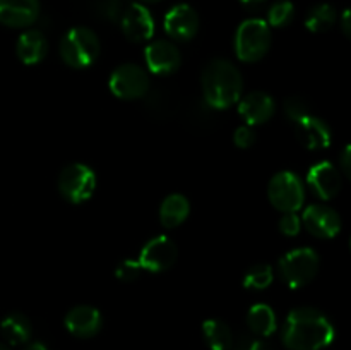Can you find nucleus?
<instances>
[{"mask_svg": "<svg viewBox=\"0 0 351 350\" xmlns=\"http://www.w3.org/2000/svg\"><path fill=\"white\" fill-rule=\"evenodd\" d=\"M143 268H141L139 261H134V259H123L122 263L117 266L115 270V277L122 281H132L136 280L137 277L141 275Z\"/></svg>", "mask_w": 351, "mask_h": 350, "instance_id": "28", "label": "nucleus"}, {"mask_svg": "<svg viewBox=\"0 0 351 350\" xmlns=\"http://www.w3.org/2000/svg\"><path fill=\"white\" fill-rule=\"evenodd\" d=\"M295 134H297L298 143L307 150H324V148H329L332 141L331 127L328 126V122L312 113L298 120Z\"/></svg>", "mask_w": 351, "mask_h": 350, "instance_id": "15", "label": "nucleus"}, {"mask_svg": "<svg viewBox=\"0 0 351 350\" xmlns=\"http://www.w3.org/2000/svg\"><path fill=\"white\" fill-rule=\"evenodd\" d=\"M40 0H0V24L27 27L38 19Z\"/></svg>", "mask_w": 351, "mask_h": 350, "instance_id": "17", "label": "nucleus"}, {"mask_svg": "<svg viewBox=\"0 0 351 350\" xmlns=\"http://www.w3.org/2000/svg\"><path fill=\"white\" fill-rule=\"evenodd\" d=\"M233 141H235L237 146L242 148V150H247V148L252 146V144L256 143V132H254L252 126L239 127V129L235 130V134H233Z\"/></svg>", "mask_w": 351, "mask_h": 350, "instance_id": "30", "label": "nucleus"}, {"mask_svg": "<svg viewBox=\"0 0 351 350\" xmlns=\"http://www.w3.org/2000/svg\"><path fill=\"white\" fill-rule=\"evenodd\" d=\"M147 69L153 74L167 75L173 74L182 64V55L177 45L168 40H156L149 43L144 51Z\"/></svg>", "mask_w": 351, "mask_h": 350, "instance_id": "12", "label": "nucleus"}, {"mask_svg": "<svg viewBox=\"0 0 351 350\" xmlns=\"http://www.w3.org/2000/svg\"><path fill=\"white\" fill-rule=\"evenodd\" d=\"M191 202L184 194H170L160 206V222L165 229H175L187 220Z\"/></svg>", "mask_w": 351, "mask_h": 350, "instance_id": "21", "label": "nucleus"}, {"mask_svg": "<svg viewBox=\"0 0 351 350\" xmlns=\"http://www.w3.org/2000/svg\"><path fill=\"white\" fill-rule=\"evenodd\" d=\"M110 91L120 100H137L146 96L149 75L141 65L122 64L110 75Z\"/></svg>", "mask_w": 351, "mask_h": 350, "instance_id": "8", "label": "nucleus"}, {"mask_svg": "<svg viewBox=\"0 0 351 350\" xmlns=\"http://www.w3.org/2000/svg\"><path fill=\"white\" fill-rule=\"evenodd\" d=\"M295 16V7L290 0H278L273 5L269 7V12H267V24L274 27L287 26L288 23H291Z\"/></svg>", "mask_w": 351, "mask_h": 350, "instance_id": "26", "label": "nucleus"}, {"mask_svg": "<svg viewBox=\"0 0 351 350\" xmlns=\"http://www.w3.org/2000/svg\"><path fill=\"white\" fill-rule=\"evenodd\" d=\"M99 38L89 27L77 26L65 33L60 41V57L69 67L86 69L99 57Z\"/></svg>", "mask_w": 351, "mask_h": 350, "instance_id": "3", "label": "nucleus"}, {"mask_svg": "<svg viewBox=\"0 0 351 350\" xmlns=\"http://www.w3.org/2000/svg\"><path fill=\"white\" fill-rule=\"evenodd\" d=\"M177 254V246L170 237L158 235L141 249L139 264L143 270L151 271V273H161L173 266Z\"/></svg>", "mask_w": 351, "mask_h": 350, "instance_id": "9", "label": "nucleus"}, {"mask_svg": "<svg viewBox=\"0 0 351 350\" xmlns=\"http://www.w3.org/2000/svg\"><path fill=\"white\" fill-rule=\"evenodd\" d=\"M101 312L93 305H75L65 316V328L77 338H91L101 329Z\"/></svg>", "mask_w": 351, "mask_h": 350, "instance_id": "16", "label": "nucleus"}, {"mask_svg": "<svg viewBox=\"0 0 351 350\" xmlns=\"http://www.w3.org/2000/svg\"><path fill=\"white\" fill-rule=\"evenodd\" d=\"M281 338L288 350H322L335 340V326L317 309L297 307L288 314Z\"/></svg>", "mask_w": 351, "mask_h": 350, "instance_id": "1", "label": "nucleus"}, {"mask_svg": "<svg viewBox=\"0 0 351 350\" xmlns=\"http://www.w3.org/2000/svg\"><path fill=\"white\" fill-rule=\"evenodd\" d=\"M302 225L317 239H332L341 230V218L331 206L311 205L305 208Z\"/></svg>", "mask_w": 351, "mask_h": 350, "instance_id": "10", "label": "nucleus"}, {"mask_svg": "<svg viewBox=\"0 0 351 350\" xmlns=\"http://www.w3.org/2000/svg\"><path fill=\"white\" fill-rule=\"evenodd\" d=\"M232 350H266V345L259 338H256V336L243 335L237 342L233 340Z\"/></svg>", "mask_w": 351, "mask_h": 350, "instance_id": "31", "label": "nucleus"}, {"mask_svg": "<svg viewBox=\"0 0 351 350\" xmlns=\"http://www.w3.org/2000/svg\"><path fill=\"white\" fill-rule=\"evenodd\" d=\"M120 24H122V31L127 40L134 41V43L151 40L154 34V19L147 7L143 3H132L127 7Z\"/></svg>", "mask_w": 351, "mask_h": 350, "instance_id": "14", "label": "nucleus"}, {"mask_svg": "<svg viewBox=\"0 0 351 350\" xmlns=\"http://www.w3.org/2000/svg\"><path fill=\"white\" fill-rule=\"evenodd\" d=\"M48 51L47 36L40 30H27L19 36L16 45V54L19 60L26 65L40 64Z\"/></svg>", "mask_w": 351, "mask_h": 350, "instance_id": "19", "label": "nucleus"}, {"mask_svg": "<svg viewBox=\"0 0 351 350\" xmlns=\"http://www.w3.org/2000/svg\"><path fill=\"white\" fill-rule=\"evenodd\" d=\"M267 196L271 205L281 213H297L305 201L304 182L293 172L283 170L269 180Z\"/></svg>", "mask_w": 351, "mask_h": 350, "instance_id": "6", "label": "nucleus"}, {"mask_svg": "<svg viewBox=\"0 0 351 350\" xmlns=\"http://www.w3.org/2000/svg\"><path fill=\"white\" fill-rule=\"evenodd\" d=\"M278 225H280L281 233H285V235L288 237H295L298 235V232H300L302 220L298 218L297 213H285V215L281 216Z\"/></svg>", "mask_w": 351, "mask_h": 350, "instance_id": "29", "label": "nucleus"}, {"mask_svg": "<svg viewBox=\"0 0 351 350\" xmlns=\"http://www.w3.org/2000/svg\"><path fill=\"white\" fill-rule=\"evenodd\" d=\"M165 31L177 41H189L197 34L199 16L189 3H177L165 16Z\"/></svg>", "mask_w": 351, "mask_h": 350, "instance_id": "11", "label": "nucleus"}, {"mask_svg": "<svg viewBox=\"0 0 351 350\" xmlns=\"http://www.w3.org/2000/svg\"><path fill=\"white\" fill-rule=\"evenodd\" d=\"M202 335L211 350H232L233 333L221 319H206L202 323Z\"/></svg>", "mask_w": 351, "mask_h": 350, "instance_id": "22", "label": "nucleus"}, {"mask_svg": "<svg viewBox=\"0 0 351 350\" xmlns=\"http://www.w3.org/2000/svg\"><path fill=\"white\" fill-rule=\"evenodd\" d=\"M339 170L345 177H351V148L345 146V150L339 154Z\"/></svg>", "mask_w": 351, "mask_h": 350, "instance_id": "32", "label": "nucleus"}, {"mask_svg": "<svg viewBox=\"0 0 351 350\" xmlns=\"http://www.w3.org/2000/svg\"><path fill=\"white\" fill-rule=\"evenodd\" d=\"M319 254L311 247H300L285 254L280 259V275L290 288L311 283L319 271Z\"/></svg>", "mask_w": 351, "mask_h": 350, "instance_id": "5", "label": "nucleus"}, {"mask_svg": "<svg viewBox=\"0 0 351 350\" xmlns=\"http://www.w3.org/2000/svg\"><path fill=\"white\" fill-rule=\"evenodd\" d=\"M96 189V175L84 163H69L58 175V192L69 202L88 201Z\"/></svg>", "mask_w": 351, "mask_h": 350, "instance_id": "7", "label": "nucleus"}, {"mask_svg": "<svg viewBox=\"0 0 351 350\" xmlns=\"http://www.w3.org/2000/svg\"><path fill=\"white\" fill-rule=\"evenodd\" d=\"M0 350H9V347L3 345V343H0Z\"/></svg>", "mask_w": 351, "mask_h": 350, "instance_id": "36", "label": "nucleus"}, {"mask_svg": "<svg viewBox=\"0 0 351 350\" xmlns=\"http://www.w3.org/2000/svg\"><path fill=\"white\" fill-rule=\"evenodd\" d=\"M307 184L322 201H329L341 191V172L329 161H319L308 170Z\"/></svg>", "mask_w": 351, "mask_h": 350, "instance_id": "13", "label": "nucleus"}, {"mask_svg": "<svg viewBox=\"0 0 351 350\" xmlns=\"http://www.w3.org/2000/svg\"><path fill=\"white\" fill-rule=\"evenodd\" d=\"M23 350H48V349H47V347L43 345V343L36 342V343H29V345L24 347Z\"/></svg>", "mask_w": 351, "mask_h": 350, "instance_id": "34", "label": "nucleus"}, {"mask_svg": "<svg viewBox=\"0 0 351 350\" xmlns=\"http://www.w3.org/2000/svg\"><path fill=\"white\" fill-rule=\"evenodd\" d=\"M283 108H285V113H287L288 119L295 124L311 113V110H308V103L305 102L302 96H297V95L288 96V98L285 100Z\"/></svg>", "mask_w": 351, "mask_h": 350, "instance_id": "27", "label": "nucleus"}, {"mask_svg": "<svg viewBox=\"0 0 351 350\" xmlns=\"http://www.w3.org/2000/svg\"><path fill=\"white\" fill-rule=\"evenodd\" d=\"M247 325L257 336H269L276 331V314L267 304H256L249 309Z\"/></svg>", "mask_w": 351, "mask_h": 350, "instance_id": "23", "label": "nucleus"}, {"mask_svg": "<svg viewBox=\"0 0 351 350\" xmlns=\"http://www.w3.org/2000/svg\"><path fill=\"white\" fill-rule=\"evenodd\" d=\"M271 47L269 24L263 19H247L235 34V54L242 62H257Z\"/></svg>", "mask_w": 351, "mask_h": 350, "instance_id": "4", "label": "nucleus"}, {"mask_svg": "<svg viewBox=\"0 0 351 350\" xmlns=\"http://www.w3.org/2000/svg\"><path fill=\"white\" fill-rule=\"evenodd\" d=\"M273 268L269 264H254L247 270L245 277H243V287L249 290H264L273 283Z\"/></svg>", "mask_w": 351, "mask_h": 350, "instance_id": "25", "label": "nucleus"}, {"mask_svg": "<svg viewBox=\"0 0 351 350\" xmlns=\"http://www.w3.org/2000/svg\"><path fill=\"white\" fill-rule=\"evenodd\" d=\"M276 112V103L273 96L264 91H252L243 96L239 103V113L247 120L249 126H261L267 122Z\"/></svg>", "mask_w": 351, "mask_h": 350, "instance_id": "18", "label": "nucleus"}, {"mask_svg": "<svg viewBox=\"0 0 351 350\" xmlns=\"http://www.w3.org/2000/svg\"><path fill=\"white\" fill-rule=\"evenodd\" d=\"M0 333L9 345H24L33 335V326L23 312H10L0 323Z\"/></svg>", "mask_w": 351, "mask_h": 350, "instance_id": "20", "label": "nucleus"}, {"mask_svg": "<svg viewBox=\"0 0 351 350\" xmlns=\"http://www.w3.org/2000/svg\"><path fill=\"white\" fill-rule=\"evenodd\" d=\"M336 23V10L335 7L329 3H319V5L312 7L311 12L307 14L305 19V26L312 33H324L329 31Z\"/></svg>", "mask_w": 351, "mask_h": 350, "instance_id": "24", "label": "nucleus"}, {"mask_svg": "<svg viewBox=\"0 0 351 350\" xmlns=\"http://www.w3.org/2000/svg\"><path fill=\"white\" fill-rule=\"evenodd\" d=\"M141 2H146V3H153V2H158V0H141Z\"/></svg>", "mask_w": 351, "mask_h": 350, "instance_id": "37", "label": "nucleus"}, {"mask_svg": "<svg viewBox=\"0 0 351 350\" xmlns=\"http://www.w3.org/2000/svg\"><path fill=\"white\" fill-rule=\"evenodd\" d=\"M341 27H343V33H345V36L350 38V34H351V24H350V10H348V9H346L345 12H343Z\"/></svg>", "mask_w": 351, "mask_h": 350, "instance_id": "33", "label": "nucleus"}, {"mask_svg": "<svg viewBox=\"0 0 351 350\" xmlns=\"http://www.w3.org/2000/svg\"><path fill=\"white\" fill-rule=\"evenodd\" d=\"M206 105L215 110L235 105L242 96L243 79L239 67L225 58H213L206 64L201 75Z\"/></svg>", "mask_w": 351, "mask_h": 350, "instance_id": "2", "label": "nucleus"}, {"mask_svg": "<svg viewBox=\"0 0 351 350\" xmlns=\"http://www.w3.org/2000/svg\"><path fill=\"white\" fill-rule=\"evenodd\" d=\"M242 2V5L245 7H256V5H261L263 2H266V0H240Z\"/></svg>", "mask_w": 351, "mask_h": 350, "instance_id": "35", "label": "nucleus"}]
</instances>
